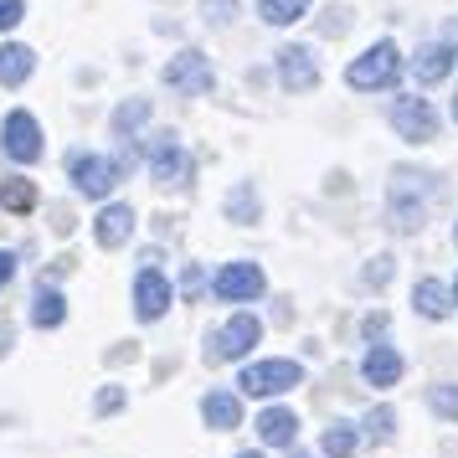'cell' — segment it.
Here are the masks:
<instances>
[{"instance_id": "cell-1", "label": "cell", "mask_w": 458, "mask_h": 458, "mask_svg": "<svg viewBox=\"0 0 458 458\" xmlns=\"http://www.w3.org/2000/svg\"><path fill=\"white\" fill-rule=\"evenodd\" d=\"M396 72H402V52H396V42H376V47H366V52L351 63L345 83L360 88V93H371V88H392Z\"/></svg>"}, {"instance_id": "cell-2", "label": "cell", "mask_w": 458, "mask_h": 458, "mask_svg": "<svg viewBox=\"0 0 458 458\" xmlns=\"http://www.w3.org/2000/svg\"><path fill=\"white\" fill-rule=\"evenodd\" d=\"M304 381V366L299 360H252L248 371L237 376V386L248 396H284Z\"/></svg>"}, {"instance_id": "cell-3", "label": "cell", "mask_w": 458, "mask_h": 458, "mask_svg": "<svg viewBox=\"0 0 458 458\" xmlns=\"http://www.w3.org/2000/svg\"><path fill=\"white\" fill-rule=\"evenodd\" d=\"M258 340H263V325L252 314H232L227 325L207 340V360H242Z\"/></svg>"}, {"instance_id": "cell-4", "label": "cell", "mask_w": 458, "mask_h": 458, "mask_svg": "<svg viewBox=\"0 0 458 458\" xmlns=\"http://www.w3.org/2000/svg\"><path fill=\"white\" fill-rule=\"evenodd\" d=\"M145 155H149V175H155L160 186H186L191 160H186V149H181L175 134H155L145 145Z\"/></svg>"}, {"instance_id": "cell-5", "label": "cell", "mask_w": 458, "mask_h": 458, "mask_svg": "<svg viewBox=\"0 0 458 458\" xmlns=\"http://www.w3.org/2000/svg\"><path fill=\"white\" fill-rule=\"evenodd\" d=\"M0 145H5V155H11V160L31 165V160H42V124H37L26 108H16V114H5Z\"/></svg>"}, {"instance_id": "cell-6", "label": "cell", "mask_w": 458, "mask_h": 458, "mask_svg": "<svg viewBox=\"0 0 458 458\" xmlns=\"http://www.w3.org/2000/svg\"><path fill=\"white\" fill-rule=\"evenodd\" d=\"M119 175H124V165L108 160V155H72V181H78V191L93 196V201H104L108 191L119 186Z\"/></svg>"}, {"instance_id": "cell-7", "label": "cell", "mask_w": 458, "mask_h": 458, "mask_svg": "<svg viewBox=\"0 0 458 458\" xmlns=\"http://www.w3.org/2000/svg\"><path fill=\"white\" fill-rule=\"evenodd\" d=\"M422 211H428V201H422L417 175L412 170H396L392 175V227L396 232H417L422 227Z\"/></svg>"}, {"instance_id": "cell-8", "label": "cell", "mask_w": 458, "mask_h": 458, "mask_svg": "<svg viewBox=\"0 0 458 458\" xmlns=\"http://www.w3.org/2000/svg\"><path fill=\"white\" fill-rule=\"evenodd\" d=\"M392 129L402 134V140H412V145H428V140H437V114H433V104H428V98H396Z\"/></svg>"}, {"instance_id": "cell-9", "label": "cell", "mask_w": 458, "mask_h": 458, "mask_svg": "<svg viewBox=\"0 0 458 458\" xmlns=\"http://www.w3.org/2000/svg\"><path fill=\"white\" fill-rule=\"evenodd\" d=\"M165 88L186 93V98H201V93H211V63L201 57V52H181V57H170Z\"/></svg>"}, {"instance_id": "cell-10", "label": "cell", "mask_w": 458, "mask_h": 458, "mask_svg": "<svg viewBox=\"0 0 458 458\" xmlns=\"http://www.w3.org/2000/svg\"><path fill=\"white\" fill-rule=\"evenodd\" d=\"M211 293L227 299V304L258 299V293H263V268H258V263H227V268L211 278Z\"/></svg>"}, {"instance_id": "cell-11", "label": "cell", "mask_w": 458, "mask_h": 458, "mask_svg": "<svg viewBox=\"0 0 458 458\" xmlns=\"http://www.w3.org/2000/svg\"><path fill=\"white\" fill-rule=\"evenodd\" d=\"M278 83L289 93H310L319 83V67H314L310 47H278Z\"/></svg>"}, {"instance_id": "cell-12", "label": "cell", "mask_w": 458, "mask_h": 458, "mask_svg": "<svg viewBox=\"0 0 458 458\" xmlns=\"http://www.w3.org/2000/svg\"><path fill=\"white\" fill-rule=\"evenodd\" d=\"M170 310V284L160 268H140V278H134V314L140 319H160V314Z\"/></svg>"}, {"instance_id": "cell-13", "label": "cell", "mask_w": 458, "mask_h": 458, "mask_svg": "<svg viewBox=\"0 0 458 458\" xmlns=\"http://www.w3.org/2000/svg\"><path fill=\"white\" fill-rule=\"evenodd\" d=\"M129 232H134V207H124V201L104 207V211H98V222H93V237H98V248H124Z\"/></svg>"}, {"instance_id": "cell-14", "label": "cell", "mask_w": 458, "mask_h": 458, "mask_svg": "<svg viewBox=\"0 0 458 458\" xmlns=\"http://www.w3.org/2000/svg\"><path fill=\"white\" fill-rule=\"evenodd\" d=\"M31 72H37V52H31V47L0 42V83H5V88H21Z\"/></svg>"}, {"instance_id": "cell-15", "label": "cell", "mask_w": 458, "mask_h": 458, "mask_svg": "<svg viewBox=\"0 0 458 458\" xmlns=\"http://www.w3.org/2000/svg\"><path fill=\"white\" fill-rule=\"evenodd\" d=\"M360 376H366L371 386H396V381H402V355H396L392 345H371L366 360H360Z\"/></svg>"}, {"instance_id": "cell-16", "label": "cell", "mask_w": 458, "mask_h": 458, "mask_svg": "<svg viewBox=\"0 0 458 458\" xmlns=\"http://www.w3.org/2000/svg\"><path fill=\"white\" fill-rule=\"evenodd\" d=\"M201 417H207V428H216V433H232L242 422V402L232 392H207L201 396Z\"/></svg>"}, {"instance_id": "cell-17", "label": "cell", "mask_w": 458, "mask_h": 458, "mask_svg": "<svg viewBox=\"0 0 458 458\" xmlns=\"http://www.w3.org/2000/svg\"><path fill=\"white\" fill-rule=\"evenodd\" d=\"M258 437L273 443V448H293V437H299V417L289 407H268V412L258 417Z\"/></svg>"}, {"instance_id": "cell-18", "label": "cell", "mask_w": 458, "mask_h": 458, "mask_svg": "<svg viewBox=\"0 0 458 458\" xmlns=\"http://www.w3.org/2000/svg\"><path fill=\"white\" fill-rule=\"evenodd\" d=\"M448 67H454V52L443 42H428V47H417V57H412V72H417V83H443L448 78Z\"/></svg>"}, {"instance_id": "cell-19", "label": "cell", "mask_w": 458, "mask_h": 458, "mask_svg": "<svg viewBox=\"0 0 458 458\" xmlns=\"http://www.w3.org/2000/svg\"><path fill=\"white\" fill-rule=\"evenodd\" d=\"M412 304H417V314H428V319H448V310H454V289L437 284V278H422V284L412 289Z\"/></svg>"}, {"instance_id": "cell-20", "label": "cell", "mask_w": 458, "mask_h": 458, "mask_svg": "<svg viewBox=\"0 0 458 458\" xmlns=\"http://www.w3.org/2000/svg\"><path fill=\"white\" fill-rule=\"evenodd\" d=\"M67 319V299L57 289H37V299H31V325H42V330H57V325H63Z\"/></svg>"}, {"instance_id": "cell-21", "label": "cell", "mask_w": 458, "mask_h": 458, "mask_svg": "<svg viewBox=\"0 0 458 458\" xmlns=\"http://www.w3.org/2000/svg\"><path fill=\"white\" fill-rule=\"evenodd\" d=\"M0 207L26 216V211H37V186L26 181V175H11V181H0Z\"/></svg>"}, {"instance_id": "cell-22", "label": "cell", "mask_w": 458, "mask_h": 458, "mask_svg": "<svg viewBox=\"0 0 458 458\" xmlns=\"http://www.w3.org/2000/svg\"><path fill=\"white\" fill-rule=\"evenodd\" d=\"M310 11V0H258V16L268 26H289V21H299Z\"/></svg>"}, {"instance_id": "cell-23", "label": "cell", "mask_w": 458, "mask_h": 458, "mask_svg": "<svg viewBox=\"0 0 458 458\" xmlns=\"http://www.w3.org/2000/svg\"><path fill=\"white\" fill-rule=\"evenodd\" d=\"M325 454L330 458L355 454V422H330V428H325Z\"/></svg>"}, {"instance_id": "cell-24", "label": "cell", "mask_w": 458, "mask_h": 458, "mask_svg": "<svg viewBox=\"0 0 458 458\" xmlns=\"http://www.w3.org/2000/svg\"><path fill=\"white\" fill-rule=\"evenodd\" d=\"M149 119V104L145 98H134V104H124L119 114H114V134H129V129H140Z\"/></svg>"}, {"instance_id": "cell-25", "label": "cell", "mask_w": 458, "mask_h": 458, "mask_svg": "<svg viewBox=\"0 0 458 458\" xmlns=\"http://www.w3.org/2000/svg\"><path fill=\"white\" fill-rule=\"evenodd\" d=\"M227 216H232V222H252V216H258V196H252V186H237V191H232Z\"/></svg>"}, {"instance_id": "cell-26", "label": "cell", "mask_w": 458, "mask_h": 458, "mask_svg": "<svg viewBox=\"0 0 458 458\" xmlns=\"http://www.w3.org/2000/svg\"><path fill=\"white\" fill-rule=\"evenodd\" d=\"M428 402H433V412H437V417H458V386H454V381L433 386V392H428Z\"/></svg>"}, {"instance_id": "cell-27", "label": "cell", "mask_w": 458, "mask_h": 458, "mask_svg": "<svg viewBox=\"0 0 458 458\" xmlns=\"http://www.w3.org/2000/svg\"><path fill=\"white\" fill-rule=\"evenodd\" d=\"M345 26H351V11H345V5H330V11H325V21H319V31H325V37H340Z\"/></svg>"}, {"instance_id": "cell-28", "label": "cell", "mask_w": 458, "mask_h": 458, "mask_svg": "<svg viewBox=\"0 0 458 458\" xmlns=\"http://www.w3.org/2000/svg\"><path fill=\"white\" fill-rule=\"evenodd\" d=\"M21 16H26V0H0V31H11Z\"/></svg>"}, {"instance_id": "cell-29", "label": "cell", "mask_w": 458, "mask_h": 458, "mask_svg": "<svg viewBox=\"0 0 458 458\" xmlns=\"http://www.w3.org/2000/svg\"><path fill=\"white\" fill-rule=\"evenodd\" d=\"M376 437H392V428H396V412L392 407H381V412H371V422H366Z\"/></svg>"}, {"instance_id": "cell-30", "label": "cell", "mask_w": 458, "mask_h": 458, "mask_svg": "<svg viewBox=\"0 0 458 458\" xmlns=\"http://www.w3.org/2000/svg\"><path fill=\"white\" fill-rule=\"evenodd\" d=\"M386 278H392V258L381 252V258H371V268H366V284H376V289H381Z\"/></svg>"}, {"instance_id": "cell-31", "label": "cell", "mask_w": 458, "mask_h": 458, "mask_svg": "<svg viewBox=\"0 0 458 458\" xmlns=\"http://www.w3.org/2000/svg\"><path fill=\"white\" fill-rule=\"evenodd\" d=\"M119 407H124V392L119 386H104L98 392V412H119Z\"/></svg>"}, {"instance_id": "cell-32", "label": "cell", "mask_w": 458, "mask_h": 458, "mask_svg": "<svg viewBox=\"0 0 458 458\" xmlns=\"http://www.w3.org/2000/svg\"><path fill=\"white\" fill-rule=\"evenodd\" d=\"M181 289H186L191 299H196V293L207 289V273H201V268H196V263H191V268H186V278H181Z\"/></svg>"}, {"instance_id": "cell-33", "label": "cell", "mask_w": 458, "mask_h": 458, "mask_svg": "<svg viewBox=\"0 0 458 458\" xmlns=\"http://www.w3.org/2000/svg\"><path fill=\"white\" fill-rule=\"evenodd\" d=\"M207 16H211V21H232V16H237V5H232V0H207Z\"/></svg>"}, {"instance_id": "cell-34", "label": "cell", "mask_w": 458, "mask_h": 458, "mask_svg": "<svg viewBox=\"0 0 458 458\" xmlns=\"http://www.w3.org/2000/svg\"><path fill=\"white\" fill-rule=\"evenodd\" d=\"M11 273H16V258H11V252H0V289L11 284Z\"/></svg>"}, {"instance_id": "cell-35", "label": "cell", "mask_w": 458, "mask_h": 458, "mask_svg": "<svg viewBox=\"0 0 458 458\" xmlns=\"http://www.w3.org/2000/svg\"><path fill=\"white\" fill-rule=\"evenodd\" d=\"M237 458H263V454H237Z\"/></svg>"}, {"instance_id": "cell-36", "label": "cell", "mask_w": 458, "mask_h": 458, "mask_svg": "<svg viewBox=\"0 0 458 458\" xmlns=\"http://www.w3.org/2000/svg\"><path fill=\"white\" fill-rule=\"evenodd\" d=\"M289 458H310V454H289Z\"/></svg>"}, {"instance_id": "cell-37", "label": "cell", "mask_w": 458, "mask_h": 458, "mask_svg": "<svg viewBox=\"0 0 458 458\" xmlns=\"http://www.w3.org/2000/svg\"><path fill=\"white\" fill-rule=\"evenodd\" d=\"M454 119H458V98H454Z\"/></svg>"}, {"instance_id": "cell-38", "label": "cell", "mask_w": 458, "mask_h": 458, "mask_svg": "<svg viewBox=\"0 0 458 458\" xmlns=\"http://www.w3.org/2000/svg\"><path fill=\"white\" fill-rule=\"evenodd\" d=\"M454 299H458V284H454Z\"/></svg>"}, {"instance_id": "cell-39", "label": "cell", "mask_w": 458, "mask_h": 458, "mask_svg": "<svg viewBox=\"0 0 458 458\" xmlns=\"http://www.w3.org/2000/svg\"><path fill=\"white\" fill-rule=\"evenodd\" d=\"M454 242H458V227H454Z\"/></svg>"}]
</instances>
